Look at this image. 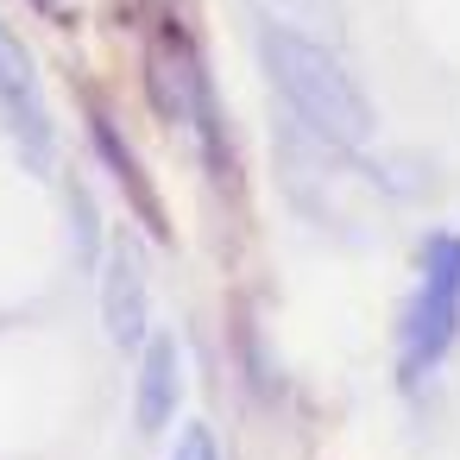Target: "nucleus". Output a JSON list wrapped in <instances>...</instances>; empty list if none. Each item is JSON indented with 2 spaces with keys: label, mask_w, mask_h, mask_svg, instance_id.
<instances>
[{
  "label": "nucleus",
  "mask_w": 460,
  "mask_h": 460,
  "mask_svg": "<svg viewBox=\"0 0 460 460\" xmlns=\"http://www.w3.org/2000/svg\"><path fill=\"white\" fill-rule=\"evenodd\" d=\"M259 64H265L271 89L284 95L290 120H303L353 152L378 133V114H372L366 89L353 83V70L341 64V45L303 39L290 26H259Z\"/></svg>",
  "instance_id": "obj_1"
},
{
  "label": "nucleus",
  "mask_w": 460,
  "mask_h": 460,
  "mask_svg": "<svg viewBox=\"0 0 460 460\" xmlns=\"http://www.w3.org/2000/svg\"><path fill=\"white\" fill-rule=\"evenodd\" d=\"M278 177L315 227H366L378 208V171L359 164L353 146H341L303 120L278 127Z\"/></svg>",
  "instance_id": "obj_2"
},
{
  "label": "nucleus",
  "mask_w": 460,
  "mask_h": 460,
  "mask_svg": "<svg viewBox=\"0 0 460 460\" xmlns=\"http://www.w3.org/2000/svg\"><path fill=\"white\" fill-rule=\"evenodd\" d=\"M460 341V234L435 227L416 252V290L397 315V378L422 385Z\"/></svg>",
  "instance_id": "obj_3"
},
{
  "label": "nucleus",
  "mask_w": 460,
  "mask_h": 460,
  "mask_svg": "<svg viewBox=\"0 0 460 460\" xmlns=\"http://www.w3.org/2000/svg\"><path fill=\"white\" fill-rule=\"evenodd\" d=\"M146 95L152 108L183 127L202 152L208 171H221V102H215V76L196 51V39L183 26H158L152 45H146Z\"/></svg>",
  "instance_id": "obj_4"
},
{
  "label": "nucleus",
  "mask_w": 460,
  "mask_h": 460,
  "mask_svg": "<svg viewBox=\"0 0 460 460\" xmlns=\"http://www.w3.org/2000/svg\"><path fill=\"white\" fill-rule=\"evenodd\" d=\"M102 322L114 347H139L152 334V290H146V259L133 240H114L102 252Z\"/></svg>",
  "instance_id": "obj_5"
},
{
  "label": "nucleus",
  "mask_w": 460,
  "mask_h": 460,
  "mask_svg": "<svg viewBox=\"0 0 460 460\" xmlns=\"http://www.w3.org/2000/svg\"><path fill=\"white\" fill-rule=\"evenodd\" d=\"M139 347L146 353H139L133 422H139V435H158V429H171L177 397H183V347H177V334H146Z\"/></svg>",
  "instance_id": "obj_6"
},
{
  "label": "nucleus",
  "mask_w": 460,
  "mask_h": 460,
  "mask_svg": "<svg viewBox=\"0 0 460 460\" xmlns=\"http://www.w3.org/2000/svg\"><path fill=\"white\" fill-rule=\"evenodd\" d=\"M0 108L13 114V133L32 146V158L45 164L51 158V114H45V95L32 83V58L0 32Z\"/></svg>",
  "instance_id": "obj_7"
},
{
  "label": "nucleus",
  "mask_w": 460,
  "mask_h": 460,
  "mask_svg": "<svg viewBox=\"0 0 460 460\" xmlns=\"http://www.w3.org/2000/svg\"><path fill=\"white\" fill-rule=\"evenodd\" d=\"M265 13V26H290L303 39H322V45H341V0H252Z\"/></svg>",
  "instance_id": "obj_8"
},
{
  "label": "nucleus",
  "mask_w": 460,
  "mask_h": 460,
  "mask_svg": "<svg viewBox=\"0 0 460 460\" xmlns=\"http://www.w3.org/2000/svg\"><path fill=\"white\" fill-rule=\"evenodd\" d=\"M95 146L108 152V164L120 171V183H127V190L139 196V208H146V215H152V227H158V202H152V190H146V177H139V158H133V152L120 146V133H114L108 120H95Z\"/></svg>",
  "instance_id": "obj_9"
},
{
  "label": "nucleus",
  "mask_w": 460,
  "mask_h": 460,
  "mask_svg": "<svg viewBox=\"0 0 460 460\" xmlns=\"http://www.w3.org/2000/svg\"><path fill=\"white\" fill-rule=\"evenodd\" d=\"M171 460H221V447H215V429H208V422H183V435H177Z\"/></svg>",
  "instance_id": "obj_10"
},
{
  "label": "nucleus",
  "mask_w": 460,
  "mask_h": 460,
  "mask_svg": "<svg viewBox=\"0 0 460 460\" xmlns=\"http://www.w3.org/2000/svg\"><path fill=\"white\" fill-rule=\"evenodd\" d=\"M39 7H58V0H39Z\"/></svg>",
  "instance_id": "obj_11"
}]
</instances>
